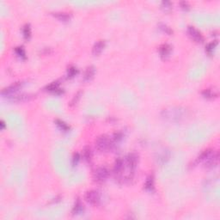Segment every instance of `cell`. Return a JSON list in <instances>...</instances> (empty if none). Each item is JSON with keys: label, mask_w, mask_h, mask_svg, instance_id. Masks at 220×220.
<instances>
[{"label": "cell", "mask_w": 220, "mask_h": 220, "mask_svg": "<svg viewBox=\"0 0 220 220\" xmlns=\"http://www.w3.org/2000/svg\"><path fill=\"white\" fill-rule=\"evenodd\" d=\"M186 109L181 107H172L163 110L162 116L170 121H180L186 116Z\"/></svg>", "instance_id": "1"}, {"label": "cell", "mask_w": 220, "mask_h": 220, "mask_svg": "<svg viewBox=\"0 0 220 220\" xmlns=\"http://www.w3.org/2000/svg\"><path fill=\"white\" fill-rule=\"evenodd\" d=\"M199 162H203L207 168H213L218 164L219 162V154L214 152L213 150H206L203 151L198 158Z\"/></svg>", "instance_id": "2"}, {"label": "cell", "mask_w": 220, "mask_h": 220, "mask_svg": "<svg viewBox=\"0 0 220 220\" xmlns=\"http://www.w3.org/2000/svg\"><path fill=\"white\" fill-rule=\"evenodd\" d=\"M114 146V143L112 139L106 135H101L96 138V147L99 151H111Z\"/></svg>", "instance_id": "3"}, {"label": "cell", "mask_w": 220, "mask_h": 220, "mask_svg": "<svg viewBox=\"0 0 220 220\" xmlns=\"http://www.w3.org/2000/svg\"><path fill=\"white\" fill-rule=\"evenodd\" d=\"M85 200L93 206H97L101 201L100 193L96 190H90L85 193Z\"/></svg>", "instance_id": "4"}, {"label": "cell", "mask_w": 220, "mask_h": 220, "mask_svg": "<svg viewBox=\"0 0 220 220\" xmlns=\"http://www.w3.org/2000/svg\"><path fill=\"white\" fill-rule=\"evenodd\" d=\"M109 175V170L106 167H99L94 173V179L97 182H103L108 178Z\"/></svg>", "instance_id": "5"}, {"label": "cell", "mask_w": 220, "mask_h": 220, "mask_svg": "<svg viewBox=\"0 0 220 220\" xmlns=\"http://www.w3.org/2000/svg\"><path fill=\"white\" fill-rule=\"evenodd\" d=\"M22 82H15L13 84H11V85L6 87V88H4V89L2 90L1 94L4 96L11 97L18 89H20L21 87H22Z\"/></svg>", "instance_id": "6"}, {"label": "cell", "mask_w": 220, "mask_h": 220, "mask_svg": "<svg viewBox=\"0 0 220 220\" xmlns=\"http://www.w3.org/2000/svg\"><path fill=\"white\" fill-rule=\"evenodd\" d=\"M187 34L193 41H195L196 42H202L203 41V36H202L201 33L194 27L189 26L187 28Z\"/></svg>", "instance_id": "7"}, {"label": "cell", "mask_w": 220, "mask_h": 220, "mask_svg": "<svg viewBox=\"0 0 220 220\" xmlns=\"http://www.w3.org/2000/svg\"><path fill=\"white\" fill-rule=\"evenodd\" d=\"M171 50V46L167 44V43H164L159 48V53H160V55L162 58H167L170 54Z\"/></svg>", "instance_id": "8"}, {"label": "cell", "mask_w": 220, "mask_h": 220, "mask_svg": "<svg viewBox=\"0 0 220 220\" xmlns=\"http://www.w3.org/2000/svg\"><path fill=\"white\" fill-rule=\"evenodd\" d=\"M105 47V41H96L94 45V47L92 48V53L94 55H99L102 51L103 50V48Z\"/></svg>", "instance_id": "9"}, {"label": "cell", "mask_w": 220, "mask_h": 220, "mask_svg": "<svg viewBox=\"0 0 220 220\" xmlns=\"http://www.w3.org/2000/svg\"><path fill=\"white\" fill-rule=\"evenodd\" d=\"M46 89L48 90V91H51V92L57 93V94L60 93L62 91L61 89L59 88V82H53L52 83H50L49 85L47 86Z\"/></svg>", "instance_id": "10"}, {"label": "cell", "mask_w": 220, "mask_h": 220, "mask_svg": "<svg viewBox=\"0 0 220 220\" xmlns=\"http://www.w3.org/2000/svg\"><path fill=\"white\" fill-rule=\"evenodd\" d=\"M95 71H96V70H95L94 66H89L84 72L83 79L84 80H90L95 75Z\"/></svg>", "instance_id": "11"}, {"label": "cell", "mask_w": 220, "mask_h": 220, "mask_svg": "<svg viewBox=\"0 0 220 220\" xmlns=\"http://www.w3.org/2000/svg\"><path fill=\"white\" fill-rule=\"evenodd\" d=\"M82 211H83V207H82V203L80 202V200H77V202L73 206V209H72L73 215H78V214L82 213Z\"/></svg>", "instance_id": "12"}, {"label": "cell", "mask_w": 220, "mask_h": 220, "mask_svg": "<svg viewBox=\"0 0 220 220\" xmlns=\"http://www.w3.org/2000/svg\"><path fill=\"white\" fill-rule=\"evenodd\" d=\"M202 95L206 98H214L218 96V92L215 89H206L202 92Z\"/></svg>", "instance_id": "13"}, {"label": "cell", "mask_w": 220, "mask_h": 220, "mask_svg": "<svg viewBox=\"0 0 220 220\" xmlns=\"http://www.w3.org/2000/svg\"><path fill=\"white\" fill-rule=\"evenodd\" d=\"M54 16L58 19L63 21V22H67L70 20V17H71V16L65 12H57V13H54Z\"/></svg>", "instance_id": "14"}, {"label": "cell", "mask_w": 220, "mask_h": 220, "mask_svg": "<svg viewBox=\"0 0 220 220\" xmlns=\"http://www.w3.org/2000/svg\"><path fill=\"white\" fill-rule=\"evenodd\" d=\"M153 185H154V181H153V177L152 176H149L146 179L145 184H144V187L146 190L148 191H151L153 189Z\"/></svg>", "instance_id": "15"}, {"label": "cell", "mask_w": 220, "mask_h": 220, "mask_svg": "<svg viewBox=\"0 0 220 220\" xmlns=\"http://www.w3.org/2000/svg\"><path fill=\"white\" fill-rule=\"evenodd\" d=\"M22 33H23V36L25 39H29L30 35H31V28H30V25L29 24H26L23 26L22 28Z\"/></svg>", "instance_id": "16"}, {"label": "cell", "mask_w": 220, "mask_h": 220, "mask_svg": "<svg viewBox=\"0 0 220 220\" xmlns=\"http://www.w3.org/2000/svg\"><path fill=\"white\" fill-rule=\"evenodd\" d=\"M55 123L56 125L61 129L62 131H68L69 130V126L65 122H64L63 120H55Z\"/></svg>", "instance_id": "17"}, {"label": "cell", "mask_w": 220, "mask_h": 220, "mask_svg": "<svg viewBox=\"0 0 220 220\" xmlns=\"http://www.w3.org/2000/svg\"><path fill=\"white\" fill-rule=\"evenodd\" d=\"M161 8L164 10V11H169L172 9V4L169 1H163L161 3Z\"/></svg>", "instance_id": "18"}, {"label": "cell", "mask_w": 220, "mask_h": 220, "mask_svg": "<svg viewBox=\"0 0 220 220\" xmlns=\"http://www.w3.org/2000/svg\"><path fill=\"white\" fill-rule=\"evenodd\" d=\"M217 44H218V41H213V42H211V43H209V44L207 45V47H206V52H207L208 54H212L213 53V50L215 49L216 46H217Z\"/></svg>", "instance_id": "19"}, {"label": "cell", "mask_w": 220, "mask_h": 220, "mask_svg": "<svg viewBox=\"0 0 220 220\" xmlns=\"http://www.w3.org/2000/svg\"><path fill=\"white\" fill-rule=\"evenodd\" d=\"M83 158L86 161H90V159L92 158V152H91V150L86 147L84 150H83Z\"/></svg>", "instance_id": "20"}, {"label": "cell", "mask_w": 220, "mask_h": 220, "mask_svg": "<svg viewBox=\"0 0 220 220\" xmlns=\"http://www.w3.org/2000/svg\"><path fill=\"white\" fill-rule=\"evenodd\" d=\"M15 51H16V54L18 55L19 57H21V58H23V59H25V58H26L25 50L23 49L22 47H18V48H16Z\"/></svg>", "instance_id": "21"}, {"label": "cell", "mask_w": 220, "mask_h": 220, "mask_svg": "<svg viewBox=\"0 0 220 220\" xmlns=\"http://www.w3.org/2000/svg\"><path fill=\"white\" fill-rule=\"evenodd\" d=\"M159 28L164 31V32H165L166 34H170L173 33V31L171 30V28L169 27H168L167 25H165V24H164V23H159Z\"/></svg>", "instance_id": "22"}, {"label": "cell", "mask_w": 220, "mask_h": 220, "mask_svg": "<svg viewBox=\"0 0 220 220\" xmlns=\"http://www.w3.org/2000/svg\"><path fill=\"white\" fill-rule=\"evenodd\" d=\"M77 73V68H75V67L71 66V67H70V68L68 69V73H67V75H68L69 77H74Z\"/></svg>", "instance_id": "23"}, {"label": "cell", "mask_w": 220, "mask_h": 220, "mask_svg": "<svg viewBox=\"0 0 220 220\" xmlns=\"http://www.w3.org/2000/svg\"><path fill=\"white\" fill-rule=\"evenodd\" d=\"M79 160H80V156H79V154H78V153H75L74 156H73V158H72V165H73V166H76V165L78 164Z\"/></svg>", "instance_id": "24"}, {"label": "cell", "mask_w": 220, "mask_h": 220, "mask_svg": "<svg viewBox=\"0 0 220 220\" xmlns=\"http://www.w3.org/2000/svg\"><path fill=\"white\" fill-rule=\"evenodd\" d=\"M80 98V92H78V93H77L74 97H73V99H72V101H71V104H75L77 102V100Z\"/></svg>", "instance_id": "25"}, {"label": "cell", "mask_w": 220, "mask_h": 220, "mask_svg": "<svg viewBox=\"0 0 220 220\" xmlns=\"http://www.w3.org/2000/svg\"><path fill=\"white\" fill-rule=\"evenodd\" d=\"M180 4H181V6L182 7L183 9H188V7H189V5H188V3H187V2H185V1L181 2V3H180Z\"/></svg>", "instance_id": "26"}, {"label": "cell", "mask_w": 220, "mask_h": 220, "mask_svg": "<svg viewBox=\"0 0 220 220\" xmlns=\"http://www.w3.org/2000/svg\"><path fill=\"white\" fill-rule=\"evenodd\" d=\"M1 129H4V121H1Z\"/></svg>", "instance_id": "27"}]
</instances>
